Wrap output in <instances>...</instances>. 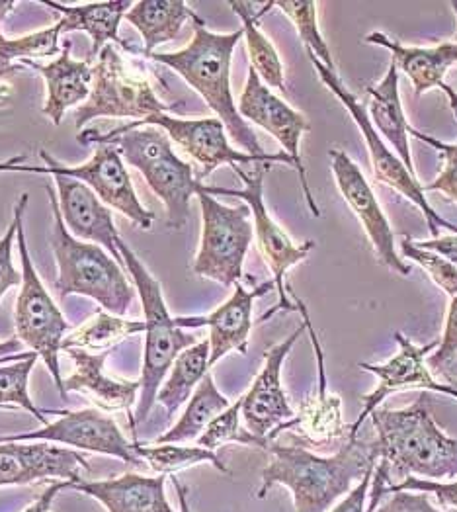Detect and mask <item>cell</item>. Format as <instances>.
<instances>
[{
  "label": "cell",
  "mask_w": 457,
  "mask_h": 512,
  "mask_svg": "<svg viewBox=\"0 0 457 512\" xmlns=\"http://www.w3.org/2000/svg\"><path fill=\"white\" fill-rule=\"evenodd\" d=\"M266 452L270 462L262 471L256 499H264L274 485H284L293 495L295 512L331 511L377 464L374 438L364 440L360 434L350 436L333 456H319L303 446L276 440Z\"/></svg>",
  "instance_id": "6da1fadb"
},
{
  "label": "cell",
  "mask_w": 457,
  "mask_h": 512,
  "mask_svg": "<svg viewBox=\"0 0 457 512\" xmlns=\"http://www.w3.org/2000/svg\"><path fill=\"white\" fill-rule=\"evenodd\" d=\"M194 38L184 49L174 53H151L147 59L167 65L192 86L215 112L217 120L225 126L231 139L245 149L247 155L262 163H286L291 165L286 153L268 155L258 143L256 133L241 118L231 90V61L235 47L243 40L245 32L235 30L231 34H215L208 30L206 22L196 14L192 20Z\"/></svg>",
  "instance_id": "7a4b0ae2"
},
{
  "label": "cell",
  "mask_w": 457,
  "mask_h": 512,
  "mask_svg": "<svg viewBox=\"0 0 457 512\" xmlns=\"http://www.w3.org/2000/svg\"><path fill=\"white\" fill-rule=\"evenodd\" d=\"M372 417L377 460L389 468V485L407 477L457 479V440L436 425L426 391L409 409H381Z\"/></svg>",
  "instance_id": "3957f363"
},
{
  "label": "cell",
  "mask_w": 457,
  "mask_h": 512,
  "mask_svg": "<svg viewBox=\"0 0 457 512\" xmlns=\"http://www.w3.org/2000/svg\"><path fill=\"white\" fill-rule=\"evenodd\" d=\"M77 139L81 145H114L122 159L143 174L149 188L165 204L168 229L180 231L188 223L192 196L198 194L202 182L192 165L172 151V141L163 129L141 128L139 122H133L108 133L83 129Z\"/></svg>",
  "instance_id": "277c9868"
},
{
  "label": "cell",
  "mask_w": 457,
  "mask_h": 512,
  "mask_svg": "<svg viewBox=\"0 0 457 512\" xmlns=\"http://www.w3.org/2000/svg\"><path fill=\"white\" fill-rule=\"evenodd\" d=\"M45 192L53 212L51 249L57 264V296L63 299L77 294L94 299L104 311L124 317L137 296L125 276L124 266L102 247L75 239L63 223L53 188L45 186Z\"/></svg>",
  "instance_id": "5b68a950"
},
{
  "label": "cell",
  "mask_w": 457,
  "mask_h": 512,
  "mask_svg": "<svg viewBox=\"0 0 457 512\" xmlns=\"http://www.w3.org/2000/svg\"><path fill=\"white\" fill-rule=\"evenodd\" d=\"M118 251L124 258V266L129 270L135 292L139 294L143 313H145V352H143V370H141V391H139V405L135 413V423L147 421L153 405L157 401L159 389L167 378L170 366L174 364L176 356L194 346L198 339L194 335L184 333L174 317H170L167 303L163 298L161 282L145 268L124 239H118Z\"/></svg>",
  "instance_id": "8992f818"
},
{
  "label": "cell",
  "mask_w": 457,
  "mask_h": 512,
  "mask_svg": "<svg viewBox=\"0 0 457 512\" xmlns=\"http://www.w3.org/2000/svg\"><path fill=\"white\" fill-rule=\"evenodd\" d=\"M28 202H30V196L24 192L14 206V217L18 219L16 243H18L20 262H22V286H20V294L14 309L16 337L42 358L57 389L67 401L69 395L63 389L59 354L63 352L61 344L65 341V333L69 331V323L63 317L61 309L55 305L53 298L47 294L40 280V274L32 262L30 249L26 245L24 214H26Z\"/></svg>",
  "instance_id": "52a82bcc"
},
{
  "label": "cell",
  "mask_w": 457,
  "mask_h": 512,
  "mask_svg": "<svg viewBox=\"0 0 457 512\" xmlns=\"http://www.w3.org/2000/svg\"><path fill=\"white\" fill-rule=\"evenodd\" d=\"M178 106L180 104H165L145 73L129 65L114 45L108 43L96 59L90 96L77 108L75 122L81 131L96 118H133L135 122H147Z\"/></svg>",
  "instance_id": "ba28073f"
},
{
  "label": "cell",
  "mask_w": 457,
  "mask_h": 512,
  "mask_svg": "<svg viewBox=\"0 0 457 512\" xmlns=\"http://www.w3.org/2000/svg\"><path fill=\"white\" fill-rule=\"evenodd\" d=\"M196 196L202 206V241L192 272L235 288L243 280L245 256L254 239L250 208L247 204L229 208L206 194L202 184Z\"/></svg>",
  "instance_id": "9c48e42d"
},
{
  "label": "cell",
  "mask_w": 457,
  "mask_h": 512,
  "mask_svg": "<svg viewBox=\"0 0 457 512\" xmlns=\"http://www.w3.org/2000/svg\"><path fill=\"white\" fill-rule=\"evenodd\" d=\"M270 169V165L266 163H258L256 171L249 174L243 171L239 165L233 167V171L237 172V176L243 180L245 188L243 190H233V188H221V186H204L202 190L209 196H233V198H241L243 202H247L252 214V227H254V237L258 243V251L264 256L270 272H272V282L278 290L280 301L276 307H272L266 315L260 317V323L270 319L276 311H297V305L293 303V299L288 296V288H286V274L291 266H295L297 262L305 260L311 249L315 247L313 241H305L303 245H295L290 239V235L272 219V215L268 214L266 204H264V176L266 171Z\"/></svg>",
  "instance_id": "30bf717a"
},
{
  "label": "cell",
  "mask_w": 457,
  "mask_h": 512,
  "mask_svg": "<svg viewBox=\"0 0 457 512\" xmlns=\"http://www.w3.org/2000/svg\"><path fill=\"white\" fill-rule=\"evenodd\" d=\"M307 57L313 63L321 83L327 86L334 96L344 104V108L350 112V116L354 118L356 126L362 131V135H364V139L368 143V149H370V161H372V172H374L375 182L385 184V186L397 190L407 200H411L416 208L422 212V215H424L432 239L440 237L442 229H448V231H452L454 235H457V225L450 223L448 219H444L442 215H438L432 210V206L426 200V194L422 192V184L416 180L415 174L403 165V161L385 145V141L381 139V135L375 131L372 122H370L368 110L362 106V102L346 86L342 85L338 73L329 71L313 55H307Z\"/></svg>",
  "instance_id": "8fae6325"
},
{
  "label": "cell",
  "mask_w": 457,
  "mask_h": 512,
  "mask_svg": "<svg viewBox=\"0 0 457 512\" xmlns=\"http://www.w3.org/2000/svg\"><path fill=\"white\" fill-rule=\"evenodd\" d=\"M290 298L297 305V311L301 313L303 323H305V331L311 337V344H313L315 358H317L319 384H317V391L305 403H301L295 417L286 421L284 425H280L270 434V442H274L284 432H291V438H293L291 444L303 446L307 450H329V448L340 450L350 438V425L342 417V399L333 391H329L325 354H323L321 342L315 333V327L311 323L305 303L297 298L291 290Z\"/></svg>",
  "instance_id": "7c38bea8"
},
{
  "label": "cell",
  "mask_w": 457,
  "mask_h": 512,
  "mask_svg": "<svg viewBox=\"0 0 457 512\" xmlns=\"http://www.w3.org/2000/svg\"><path fill=\"white\" fill-rule=\"evenodd\" d=\"M40 157H42L45 167L43 169L24 167L26 172L51 174V176L63 174V176L77 178L84 182L106 206H112L118 212H122L135 227H139V229L153 227L157 215L141 204V200L133 188L131 176L125 169L124 159L114 145H104V143L96 145L92 159L79 167L61 165L45 149H40Z\"/></svg>",
  "instance_id": "4fadbf2b"
},
{
  "label": "cell",
  "mask_w": 457,
  "mask_h": 512,
  "mask_svg": "<svg viewBox=\"0 0 457 512\" xmlns=\"http://www.w3.org/2000/svg\"><path fill=\"white\" fill-rule=\"evenodd\" d=\"M55 415L59 421L47 423L38 430L2 436V442H53L67 444L77 450L114 456L127 466H141L135 456V442H129L116 421L96 409L84 411H43Z\"/></svg>",
  "instance_id": "5bb4252c"
},
{
  "label": "cell",
  "mask_w": 457,
  "mask_h": 512,
  "mask_svg": "<svg viewBox=\"0 0 457 512\" xmlns=\"http://www.w3.org/2000/svg\"><path fill=\"white\" fill-rule=\"evenodd\" d=\"M237 108L245 122H252V124L260 126L278 139V143L282 145L284 153L290 157L295 171L299 174L301 190H303V196H305V202H307L311 214L321 217V210L311 192L307 171H305V165H303L301 153H299L301 137H303V133H307L311 129L307 118L301 112L293 110L288 102H284L278 94H274L268 86L264 85L252 67L249 69V79L241 92Z\"/></svg>",
  "instance_id": "9a60e30c"
},
{
  "label": "cell",
  "mask_w": 457,
  "mask_h": 512,
  "mask_svg": "<svg viewBox=\"0 0 457 512\" xmlns=\"http://www.w3.org/2000/svg\"><path fill=\"white\" fill-rule=\"evenodd\" d=\"M395 342L399 344V352L385 364H358L360 370H366L370 374H374L379 380V384L372 393L362 397L364 409L358 415V419L350 425V436H358L360 428L364 425L366 419H370V415L375 409L393 393L409 389V387H420L426 391H436V393H444L448 397H457V391L452 385L440 384L434 380V376L430 374L428 366H426V358L438 348L440 339L436 341L426 342L424 346H416L415 342L407 339L403 333H395L393 335Z\"/></svg>",
  "instance_id": "2e32d148"
},
{
  "label": "cell",
  "mask_w": 457,
  "mask_h": 512,
  "mask_svg": "<svg viewBox=\"0 0 457 512\" xmlns=\"http://www.w3.org/2000/svg\"><path fill=\"white\" fill-rule=\"evenodd\" d=\"M331 169H333L336 186L350 206V210L358 217L366 237L374 247L375 255L389 270L409 276L411 266L401 260L395 249V233L387 215L383 214L379 200L375 196L372 186L368 184L364 172L348 157V153L340 149H331Z\"/></svg>",
  "instance_id": "e0dca14e"
},
{
  "label": "cell",
  "mask_w": 457,
  "mask_h": 512,
  "mask_svg": "<svg viewBox=\"0 0 457 512\" xmlns=\"http://www.w3.org/2000/svg\"><path fill=\"white\" fill-rule=\"evenodd\" d=\"M305 333V323H301L286 341L270 346L264 352V366L254 378L249 391L243 395V421L249 432L258 438L270 440V434L295 417V411L282 387V366Z\"/></svg>",
  "instance_id": "ac0fdd59"
},
{
  "label": "cell",
  "mask_w": 457,
  "mask_h": 512,
  "mask_svg": "<svg viewBox=\"0 0 457 512\" xmlns=\"http://www.w3.org/2000/svg\"><path fill=\"white\" fill-rule=\"evenodd\" d=\"M86 470L84 456L53 442L0 444V487L30 485L43 479L79 481Z\"/></svg>",
  "instance_id": "d6986e66"
},
{
  "label": "cell",
  "mask_w": 457,
  "mask_h": 512,
  "mask_svg": "<svg viewBox=\"0 0 457 512\" xmlns=\"http://www.w3.org/2000/svg\"><path fill=\"white\" fill-rule=\"evenodd\" d=\"M53 182L59 194L61 217L69 233L79 241L102 247L124 266V258L116 245L120 233L108 206L77 178L53 174Z\"/></svg>",
  "instance_id": "ffe728a7"
},
{
  "label": "cell",
  "mask_w": 457,
  "mask_h": 512,
  "mask_svg": "<svg viewBox=\"0 0 457 512\" xmlns=\"http://www.w3.org/2000/svg\"><path fill=\"white\" fill-rule=\"evenodd\" d=\"M143 126L163 129L170 137V141L180 145L192 159H196L202 167V172L198 174L200 182L208 178L209 174L221 165L237 167V165L262 163L252 155L235 151L229 145L227 129L217 118L180 120L170 114H157L147 122H143Z\"/></svg>",
  "instance_id": "44dd1931"
},
{
  "label": "cell",
  "mask_w": 457,
  "mask_h": 512,
  "mask_svg": "<svg viewBox=\"0 0 457 512\" xmlns=\"http://www.w3.org/2000/svg\"><path fill=\"white\" fill-rule=\"evenodd\" d=\"M274 286L272 280L264 282L262 286H256L254 290H245V286L239 282L235 286L233 296L227 299L223 305H219L215 311L204 317H174L176 325L198 329H209V368L215 366L225 354L231 350H237L241 354L249 352V335L252 331V305L254 301L268 294Z\"/></svg>",
  "instance_id": "7402d4cb"
},
{
  "label": "cell",
  "mask_w": 457,
  "mask_h": 512,
  "mask_svg": "<svg viewBox=\"0 0 457 512\" xmlns=\"http://www.w3.org/2000/svg\"><path fill=\"white\" fill-rule=\"evenodd\" d=\"M63 352L75 364V372L63 380L65 393L67 395L69 391L83 393L94 405H98L102 411H108V413L124 411L129 419L131 434L137 436V423H135V417L131 415V409L137 403L141 382H118L104 374V366L112 350L94 354L83 348H67Z\"/></svg>",
  "instance_id": "603a6c76"
},
{
  "label": "cell",
  "mask_w": 457,
  "mask_h": 512,
  "mask_svg": "<svg viewBox=\"0 0 457 512\" xmlns=\"http://www.w3.org/2000/svg\"><path fill=\"white\" fill-rule=\"evenodd\" d=\"M168 475L145 477L137 473H125L116 479H102V481H67V489L79 491L96 499L108 512H176L165 495V483ZM176 487L178 481L172 475ZM180 489V487H178ZM182 507L186 509L184 493L180 489Z\"/></svg>",
  "instance_id": "cb8c5ba5"
},
{
  "label": "cell",
  "mask_w": 457,
  "mask_h": 512,
  "mask_svg": "<svg viewBox=\"0 0 457 512\" xmlns=\"http://www.w3.org/2000/svg\"><path fill=\"white\" fill-rule=\"evenodd\" d=\"M34 71L42 73L47 100L43 104V114L53 122V126H61L69 108L83 106L90 96L94 67L90 59H73L71 57V42H63L61 55L51 63H36L24 61Z\"/></svg>",
  "instance_id": "d4e9b609"
},
{
  "label": "cell",
  "mask_w": 457,
  "mask_h": 512,
  "mask_svg": "<svg viewBox=\"0 0 457 512\" xmlns=\"http://www.w3.org/2000/svg\"><path fill=\"white\" fill-rule=\"evenodd\" d=\"M42 4L63 14L61 22H63L65 32L81 30L90 36V40H92V49L88 53L90 61L98 59L100 51L108 43H118L135 55H143V51L131 47L129 43L120 38V24H122V20H125V14L133 6V2L110 0V2H88V4H79V6H67L61 2L45 0Z\"/></svg>",
  "instance_id": "484cf974"
},
{
  "label": "cell",
  "mask_w": 457,
  "mask_h": 512,
  "mask_svg": "<svg viewBox=\"0 0 457 512\" xmlns=\"http://www.w3.org/2000/svg\"><path fill=\"white\" fill-rule=\"evenodd\" d=\"M366 42L391 53V63L411 79L416 98L430 88H442L448 69L457 65L456 42L438 43L434 47H409L391 40L379 30L368 34Z\"/></svg>",
  "instance_id": "4316f807"
},
{
  "label": "cell",
  "mask_w": 457,
  "mask_h": 512,
  "mask_svg": "<svg viewBox=\"0 0 457 512\" xmlns=\"http://www.w3.org/2000/svg\"><path fill=\"white\" fill-rule=\"evenodd\" d=\"M368 116L377 133L395 149V155L403 161V165L415 172V163L409 145V122L405 118L401 94H399V69L395 63L389 65L387 75L377 83L368 86Z\"/></svg>",
  "instance_id": "83f0119b"
},
{
  "label": "cell",
  "mask_w": 457,
  "mask_h": 512,
  "mask_svg": "<svg viewBox=\"0 0 457 512\" xmlns=\"http://www.w3.org/2000/svg\"><path fill=\"white\" fill-rule=\"evenodd\" d=\"M196 12L184 0H141L133 2L125 20L143 36V55L155 53V47L178 38L182 26L192 22Z\"/></svg>",
  "instance_id": "f1b7e54d"
},
{
  "label": "cell",
  "mask_w": 457,
  "mask_h": 512,
  "mask_svg": "<svg viewBox=\"0 0 457 512\" xmlns=\"http://www.w3.org/2000/svg\"><path fill=\"white\" fill-rule=\"evenodd\" d=\"M229 8L243 20V32L247 40L250 67L260 77V81L270 88H276L280 92H286V77H284V65L282 59L274 47L258 28V20L262 14L270 8H274V2L264 4L258 12H254L252 2H229Z\"/></svg>",
  "instance_id": "f546056e"
},
{
  "label": "cell",
  "mask_w": 457,
  "mask_h": 512,
  "mask_svg": "<svg viewBox=\"0 0 457 512\" xmlns=\"http://www.w3.org/2000/svg\"><path fill=\"white\" fill-rule=\"evenodd\" d=\"M209 372V341L196 342L182 350L168 370L165 384L159 389L157 401L172 417L186 401H190L196 387Z\"/></svg>",
  "instance_id": "4dcf8cb0"
},
{
  "label": "cell",
  "mask_w": 457,
  "mask_h": 512,
  "mask_svg": "<svg viewBox=\"0 0 457 512\" xmlns=\"http://www.w3.org/2000/svg\"><path fill=\"white\" fill-rule=\"evenodd\" d=\"M229 405V399L217 389L213 376L208 372L206 378L192 393L180 421L163 436H159L155 444H182L188 440H198L209 423L217 415H221Z\"/></svg>",
  "instance_id": "1f68e13d"
},
{
  "label": "cell",
  "mask_w": 457,
  "mask_h": 512,
  "mask_svg": "<svg viewBox=\"0 0 457 512\" xmlns=\"http://www.w3.org/2000/svg\"><path fill=\"white\" fill-rule=\"evenodd\" d=\"M145 333V321H127L124 317L108 311H96L73 335H69L61 350L83 348V350H112L125 339Z\"/></svg>",
  "instance_id": "d6a6232c"
},
{
  "label": "cell",
  "mask_w": 457,
  "mask_h": 512,
  "mask_svg": "<svg viewBox=\"0 0 457 512\" xmlns=\"http://www.w3.org/2000/svg\"><path fill=\"white\" fill-rule=\"evenodd\" d=\"M135 456L145 462L159 475H172L176 471L186 470L198 464H211L221 473H229L225 462L217 456V452L206 450L202 446H180V444H155L145 446L135 442Z\"/></svg>",
  "instance_id": "836d02e7"
},
{
  "label": "cell",
  "mask_w": 457,
  "mask_h": 512,
  "mask_svg": "<svg viewBox=\"0 0 457 512\" xmlns=\"http://www.w3.org/2000/svg\"><path fill=\"white\" fill-rule=\"evenodd\" d=\"M274 6L280 8L293 22V26L297 28V34L305 47V53L313 55L329 71L336 73V63H334L331 47H329V43L325 42L321 30H319V20H317L319 4L313 0H280V2H274Z\"/></svg>",
  "instance_id": "e575fe53"
},
{
  "label": "cell",
  "mask_w": 457,
  "mask_h": 512,
  "mask_svg": "<svg viewBox=\"0 0 457 512\" xmlns=\"http://www.w3.org/2000/svg\"><path fill=\"white\" fill-rule=\"evenodd\" d=\"M241 411H243V397H239L233 405H229L221 415H217L208 428L202 432V436L196 440L198 446L215 452L223 444L235 442V444H245V446H254L266 450L270 440L258 438L247 428L241 427Z\"/></svg>",
  "instance_id": "d590c367"
},
{
  "label": "cell",
  "mask_w": 457,
  "mask_h": 512,
  "mask_svg": "<svg viewBox=\"0 0 457 512\" xmlns=\"http://www.w3.org/2000/svg\"><path fill=\"white\" fill-rule=\"evenodd\" d=\"M38 354L32 352L28 358L18 360L10 366H0V407H22L36 421L45 423L42 409H38L30 397V374L38 362Z\"/></svg>",
  "instance_id": "8d00e7d4"
},
{
  "label": "cell",
  "mask_w": 457,
  "mask_h": 512,
  "mask_svg": "<svg viewBox=\"0 0 457 512\" xmlns=\"http://www.w3.org/2000/svg\"><path fill=\"white\" fill-rule=\"evenodd\" d=\"M65 34L63 22H55L51 28L34 32L24 38L8 40L0 32V69L14 65L18 59H34V57H55L61 55L59 38Z\"/></svg>",
  "instance_id": "74e56055"
},
{
  "label": "cell",
  "mask_w": 457,
  "mask_h": 512,
  "mask_svg": "<svg viewBox=\"0 0 457 512\" xmlns=\"http://www.w3.org/2000/svg\"><path fill=\"white\" fill-rule=\"evenodd\" d=\"M401 255L416 262L432 278V282L438 288H442L448 296L456 298L457 268L452 262H448L444 256L436 255L432 251L416 247L413 239H409V237H403V241H401Z\"/></svg>",
  "instance_id": "f35d334b"
},
{
  "label": "cell",
  "mask_w": 457,
  "mask_h": 512,
  "mask_svg": "<svg viewBox=\"0 0 457 512\" xmlns=\"http://www.w3.org/2000/svg\"><path fill=\"white\" fill-rule=\"evenodd\" d=\"M457 120V112H454ZM409 135H413L416 139H420L422 143L434 147L436 151H440V157L444 159V169L438 174L436 180H432L430 184L422 186V192H442L446 198L457 202V143H444L432 135H426L418 129L409 126Z\"/></svg>",
  "instance_id": "ab89813d"
},
{
  "label": "cell",
  "mask_w": 457,
  "mask_h": 512,
  "mask_svg": "<svg viewBox=\"0 0 457 512\" xmlns=\"http://www.w3.org/2000/svg\"><path fill=\"white\" fill-rule=\"evenodd\" d=\"M18 235V219L14 217L0 239V299L16 286H22V272L14 266V241Z\"/></svg>",
  "instance_id": "60d3db41"
},
{
  "label": "cell",
  "mask_w": 457,
  "mask_h": 512,
  "mask_svg": "<svg viewBox=\"0 0 457 512\" xmlns=\"http://www.w3.org/2000/svg\"><path fill=\"white\" fill-rule=\"evenodd\" d=\"M457 358V296L450 301L444 335L440 339L438 348L428 356V364L434 370H444Z\"/></svg>",
  "instance_id": "b9f144b4"
},
{
  "label": "cell",
  "mask_w": 457,
  "mask_h": 512,
  "mask_svg": "<svg viewBox=\"0 0 457 512\" xmlns=\"http://www.w3.org/2000/svg\"><path fill=\"white\" fill-rule=\"evenodd\" d=\"M393 491H420V493H434L438 501L446 507H452L457 511V479L448 483L442 481H430V479H418V477H407L401 483L387 485V493Z\"/></svg>",
  "instance_id": "7bdbcfd3"
},
{
  "label": "cell",
  "mask_w": 457,
  "mask_h": 512,
  "mask_svg": "<svg viewBox=\"0 0 457 512\" xmlns=\"http://www.w3.org/2000/svg\"><path fill=\"white\" fill-rule=\"evenodd\" d=\"M375 512H457L456 509H436L428 493L420 491H393L389 499L379 503Z\"/></svg>",
  "instance_id": "ee69618b"
},
{
  "label": "cell",
  "mask_w": 457,
  "mask_h": 512,
  "mask_svg": "<svg viewBox=\"0 0 457 512\" xmlns=\"http://www.w3.org/2000/svg\"><path fill=\"white\" fill-rule=\"evenodd\" d=\"M374 470L368 471L364 475V479L360 483H356V487L344 495V499L340 503H336L329 512H366V505L370 501V489H372V477Z\"/></svg>",
  "instance_id": "f6af8a7d"
},
{
  "label": "cell",
  "mask_w": 457,
  "mask_h": 512,
  "mask_svg": "<svg viewBox=\"0 0 457 512\" xmlns=\"http://www.w3.org/2000/svg\"><path fill=\"white\" fill-rule=\"evenodd\" d=\"M416 247L432 251L436 255L444 256L457 268V235H440L430 241H413Z\"/></svg>",
  "instance_id": "bcb514c9"
},
{
  "label": "cell",
  "mask_w": 457,
  "mask_h": 512,
  "mask_svg": "<svg viewBox=\"0 0 457 512\" xmlns=\"http://www.w3.org/2000/svg\"><path fill=\"white\" fill-rule=\"evenodd\" d=\"M387 485H389V468L383 460H377L375 464L374 477H372V489H370V501H368V511L375 512L383 495L387 493Z\"/></svg>",
  "instance_id": "7dc6e473"
},
{
  "label": "cell",
  "mask_w": 457,
  "mask_h": 512,
  "mask_svg": "<svg viewBox=\"0 0 457 512\" xmlns=\"http://www.w3.org/2000/svg\"><path fill=\"white\" fill-rule=\"evenodd\" d=\"M63 489H67V481H55V483H51V485L43 491L42 495L22 512H51V505H53L57 493H61Z\"/></svg>",
  "instance_id": "c3c4849f"
},
{
  "label": "cell",
  "mask_w": 457,
  "mask_h": 512,
  "mask_svg": "<svg viewBox=\"0 0 457 512\" xmlns=\"http://www.w3.org/2000/svg\"><path fill=\"white\" fill-rule=\"evenodd\" d=\"M22 346H24V342L20 341L18 337H10L6 341H0V362H6L12 356L22 354Z\"/></svg>",
  "instance_id": "681fc988"
},
{
  "label": "cell",
  "mask_w": 457,
  "mask_h": 512,
  "mask_svg": "<svg viewBox=\"0 0 457 512\" xmlns=\"http://www.w3.org/2000/svg\"><path fill=\"white\" fill-rule=\"evenodd\" d=\"M26 159H28V155H18V157H14V159H10V161H4V163H0V172H26V169H24Z\"/></svg>",
  "instance_id": "f907efd6"
},
{
  "label": "cell",
  "mask_w": 457,
  "mask_h": 512,
  "mask_svg": "<svg viewBox=\"0 0 457 512\" xmlns=\"http://www.w3.org/2000/svg\"><path fill=\"white\" fill-rule=\"evenodd\" d=\"M16 8L14 0H0V22Z\"/></svg>",
  "instance_id": "816d5d0a"
},
{
  "label": "cell",
  "mask_w": 457,
  "mask_h": 512,
  "mask_svg": "<svg viewBox=\"0 0 457 512\" xmlns=\"http://www.w3.org/2000/svg\"><path fill=\"white\" fill-rule=\"evenodd\" d=\"M442 90H444V92H446V94H448V98H450V104H452V110H454V112H457V92H456V90H454V88H452V86L446 85V83H444V85H442Z\"/></svg>",
  "instance_id": "f5cc1de1"
},
{
  "label": "cell",
  "mask_w": 457,
  "mask_h": 512,
  "mask_svg": "<svg viewBox=\"0 0 457 512\" xmlns=\"http://www.w3.org/2000/svg\"><path fill=\"white\" fill-rule=\"evenodd\" d=\"M24 69V65H10V67H4V69H0V79L2 77H8V75H14V73H18V71H22Z\"/></svg>",
  "instance_id": "db71d44e"
},
{
  "label": "cell",
  "mask_w": 457,
  "mask_h": 512,
  "mask_svg": "<svg viewBox=\"0 0 457 512\" xmlns=\"http://www.w3.org/2000/svg\"><path fill=\"white\" fill-rule=\"evenodd\" d=\"M448 385H452V387H454V389H456L457 391V378H452V376H448Z\"/></svg>",
  "instance_id": "11a10c76"
},
{
  "label": "cell",
  "mask_w": 457,
  "mask_h": 512,
  "mask_svg": "<svg viewBox=\"0 0 457 512\" xmlns=\"http://www.w3.org/2000/svg\"><path fill=\"white\" fill-rule=\"evenodd\" d=\"M450 6H452V8H454V12H456V18H457V2H452V4H450ZM456 43H457V32H456Z\"/></svg>",
  "instance_id": "9f6ffc18"
},
{
  "label": "cell",
  "mask_w": 457,
  "mask_h": 512,
  "mask_svg": "<svg viewBox=\"0 0 457 512\" xmlns=\"http://www.w3.org/2000/svg\"><path fill=\"white\" fill-rule=\"evenodd\" d=\"M0 444H4V442H2V436H0Z\"/></svg>",
  "instance_id": "6f0895ef"
}]
</instances>
